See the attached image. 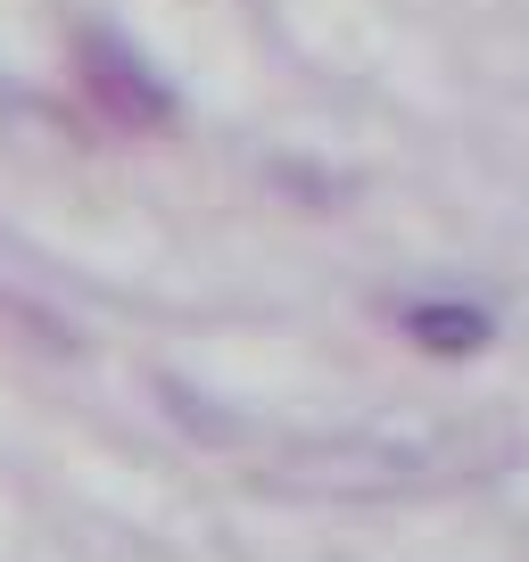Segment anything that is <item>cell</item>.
I'll use <instances>...</instances> for the list:
<instances>
[{
    "label": "cell",
    "mask_w": 529,
    "mask_h": 562,
    "mask_svg": "<svg viewBox=\"0 0 529 562\" xmlns=\"http://www.w3.org/2000/svg\"><path fill=\"white\" fill-rule=\"evenodd\" d=\"M25 116V91H18V75H0V133Z\"/></svg>",
    "instance_id": "277c9868"
},
{
    "label": "cell",
    "mask_w": 529,
    "mask_h": 562,
    "mask_svg": "<svg viewBox=\"0 0 529 562\" xmlns=\"http://www.w3.org/2000/svg\"><path fill=\"white\" fill-rule=\"evenodd\" d=\"M0 323L18 331V348H50V356H75V323L50 315V306L18 299V290H0Z\"/></svg>",
    "instance_id": "3957f363"
},
{
    "label": "cell",
    "mask_w": 529,
    "mask_h": 562,
    "mask_svg": "<svg viewBox=\"0 0 529 562\" xmlns=\"http://www.w3.org/2000/svg\"><path fill=\"white\" fill-rule=\"evenodd\" d=\"M75 75H83L91 108H100L108 124H124V133H158V124H175V83H166L124 34H108V25H91V34L75 42Z\"/></svg>",
    "instance_id": "6da1fadb"
},
{
    "label": "cell",
    "mask_w": 529,
    "mask_h": 562,
    "mask_svg": "<svg viewBox=\"0 0 529 562\" xmlns=\"http://www.w3.org/2000/svg\"><path fill=\"white\" fill-rule=\"evenodd\" d=\"M397 331H406L423 356L463 364V356H480L496 339V315H488V306H472V299H406V306H397Z\"/></svg>",
    "instance_id": "7a4b0ae2"
}]
</instances>
